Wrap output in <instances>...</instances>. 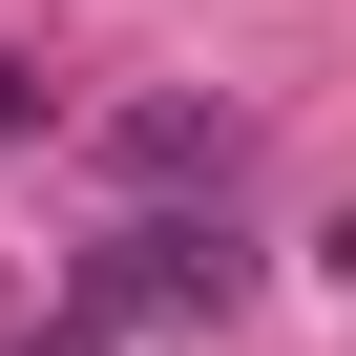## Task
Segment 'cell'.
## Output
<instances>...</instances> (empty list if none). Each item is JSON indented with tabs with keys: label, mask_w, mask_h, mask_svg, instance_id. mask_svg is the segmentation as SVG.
<instances>
[{
	"label": "cell",
	"mask_w": 356,
	"mask_h": 356,
	"mask_svg": "<svg viewBox=\"0 0 356 356\" xmlns=\"http://www.w3.org/2000/svg\"><path fill=\"white\" fill-rule=\"evenodd\" d=\"M231 293H252V231H231V210H126L63 314H84V335H147V314H231Z\"/></svg>",
	"instance_id": "obj_1"
},
{
	"label": "cell",
	"mask_w": 356,
	"mask_h": 356,
	"mask_svg": "<svg viewBox=\"0 0 356 356\" xmlns=\"http://www.w3.org/2000/svg\"><path fill=\"white\" fill-rule=\"evenodd\" d=\"M22 126H63V63H42V42H0V147H22Z\"/></svg>",
	"instance_id": "obj_3"
},
{
	"label": "cell",
	"mask_w": 356,
	"mask_h": 356,
	"mask_svg": "<svg viewBox=\"0 0 356 356\" xmlns=\"http://www.w3.org/2000/svg\"><path fill=\"white\" fill-rule=\"evenodd\" d=\"M314 273H356V210H335V231H314Z\"/></svg>",
	"instance_id": "obj_4"
},
{
	"label": "cell",
	"mask_w": 356,
	"mask_h": 356,
	"mask_svg": "<svg viewBox=\"0 0 356 356\" xmlns=\"http://www.w3.org/2000/svg\"><path fill=\"white\" fill-rule=\"evenodd\" d=\"M231 147H252V126H231V105H189V84L105 126V168H126V189H231Z\"/></svg>",
	"instance_id": "obj_2"
}]
</instances>
